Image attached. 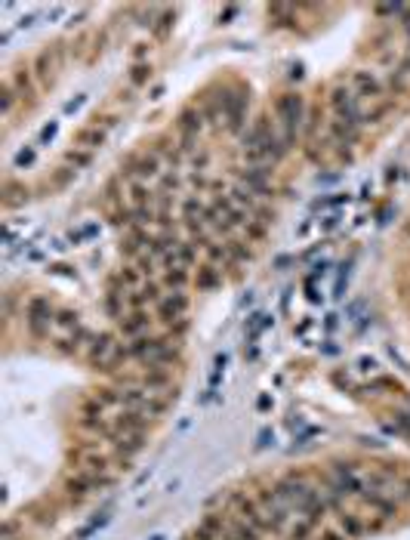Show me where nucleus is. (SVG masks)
<instances>
[{
	"instance_id": "4468645a",
	"label": "nucleus",
	"mask_w": 410,
	"mask_h": 540,
	"mask_svg": "<svg viewBox=\"0 0 410 540\" xmlns=\"http://www.w3.org/2000/svg\"><path fill=\"white\" fill-rule=\"evenodd\" d=\"M318 521H311L309 515H299L296 521L290 525V531H287V540H309V534L315 531Z\"/></svg>"
},
{
	"instance_id": "6ab92c4d",
	"label": "nucleus",
	"mask_w": 410,
	"mask_h": 540,
	"mask_svg": "<svg viewBox=\"0 0 410 540\" xmlns=\"http://www.w3.org/2000/svg\"><path fill=\"white\" fill-rule=\"evenodd\" d=\"M321 540H348V537H346L342 531H324V534H321Z\"/></svg>"
},
{
	"instance_id": "20e7f679",
	"label": "nucleus",
	"mask_w": 410,
	"mask_h": 540,
	"mask_svg": "<svg viewBox=\"0 0 410 540\" xmlns=\"http://www.w3.org/2000/svg\"><path fill=\"white\" fill-rule=\"evenodd\" d=\"M330 108H333L336 121H358L361 124V99L355 96L352 84L339 81L333 90H330Z\"/></svg>"
},
{
	"instance_id": "2eb2a0df",
	"label": "nucleus",
	"mask_w": 410,
	"mask_h": 540,
	"mask_svg": "<svg viewBox=\"0 0 410 540\" xmlns=\"http://www.w3.org/2000/svg\"><path fill=\"white\" fill-rule=\"evenodd\" d=\"M210 158L213 155L207 149H198L192 158H188V170H192V173H207V167H210Z\"/></svg>"
},
{
	"instance_id": "6e6552de",
	"label": "nucleus",
	"mask_w": 410,
	"mask_h": 540,
	"mask_svg": "<svg viewBox=\"0 0 410 540\" xmlns=\"http://www.w3.org/2000/svg\"><path fill=\"white\" fill-rule=\"evenodd\" d=\"M93 491H102V484L81 469H75V476L65 478V494H68V500H75V503H81L84 497H90Z\"/></svg>"
},
{
	"instance_id": "f8f14e48",
	"label": "nucleus",
	"mask_w": 410,
	"mask_h": 540,
	"mask_svg": "<svg viewBox=\"0 0 410 540\" xmlns=\"http://www.w3.org/2000/svg\"><path fill=\"white\" fill-rule=\"evenodd\" d=\"M93 402H99L105 410H120V389L118 386H99V389H93Z\"/></svg>"
},
{
	"instance_id": "f257e3e1",
	"label": "nucleus",
	"mask_w": 410,
	"mask_h": 540,
	"mask_svg": "<svg viewBox=\"0 0 410 540\" xmlns=\"http://www.w3.org/2000/svg\"><path fill=\"white\" fill-rule=\"evenodd\" d=\"M274 118H278V130L284 136V143L293 145L299 139V133L305 130V124H309V106H305V99L299 93H284L274 102Z\"/></svg>"
},
{
	"instance_id": "a211bd4d",
	"label": "nucleus",
	"mask_w": 410,
	"mask_h": 540,
	"mask_svg": "<svg viewBox=\"0 0 410 540\" xmlns=\"http://www.w3.org/2000/svg\"><path fill=\"white\" fill-rule=\"evenodd\" d=\"M395 420H398V426H401L404 432H410V414H395Z\"/></svg>"
},
{
	"instance_id": "f03ea898",
	"label": "nucleus",
	"mask_w": 410,
	"mask_h": 540,
	"mask_svg": "<svg viewBox=\"0 0 410 540\" xmlns=\"http://www.w3.org/2000/svg\"><path fill=\"white\" fill-rule=\"evenodd\" d=\"M56 315L59 309L53 306L50 297H31L25 303V328L28 334L34 336V340H47L50 336V330H56Z\"/></svg>"
},
{
	"instance_id": "1a4fd4ad",
	"label": "nucleus",
	"mask_w": 410,
	"mask_h": 540,
	"mask_svg": "<svg viewBox=\"0 0 410 540\" xmlns=\"http://www.w3.org/2000/svg\"><path fill=\"white\" fill-rule=\"evenodd\" d=\"M361 500H364L367 506H370L373 513L379 515V519H395L398 509H401V503H398L395 497H389L385 491H364V494H361Z\"/></svg>"
},
{
	"instance_id": "423d86ee",
	"label": "nucleus",
	"mask_w": 410,
	"mask_h": 540,
	"mask_svg": "<svg viewBox=\"0 0 410 540\" xmlns=\"http://www.w3.org/2000/svg\"><path fill=\"white\" fill-rule=\"evenodd\" d=\"M352 90H355V96L358 99H370V102H376V99H383V90H385V84L379 81L373 71H367V69H361V71H355L352 75Z\"/></svg>"
},
{
	"instance_id": "0eeeda50",
	"label": "nucleus",
	"mask_w": 410,
	"mask_h": 540,
	"mask_svg": "<svg viewBox=\"0 0 410 540\" xmlns=\"http://www.w3.org/2000/svg\"><path fill=\"white\" fill-rule=\"evenodd\" d=\"M238 180L244 188H250L259 198H268V180H272V167H241Z\"/></svg>"
},
{
	"instance_id": "ddd939ff",
	"label": "nucleus",
	"mask_w": 410,
	"mask_h": 540,
	"mask_svg": "<svg viewBox=\"0 0 410 540\" xmlns=\"http://www.w3.org/2000/svg\"><path fill=\"white\" fill-rule=\"evenodd\" d=\"M161 281L167 291H185V284L192 281V272H188V269H167V272L161 275Z\"/></svg>"
},
{
	"instance_id": "aec40b11",
	"label": "nucleus",
	"mask_w": 410,
	"mask_h": 540,
	"mask_svg": "<svg viewBox=\"0 0 410 540\" xmlns=\"http://www.w3.org/2000/svg\"><path fill=\"white\" fill-rule=\"evenodd\" d=\"M404 488H407V494H410V478H404Z\"/></svg>"
},
{
	"instance_id": "39448f33",
	"label": "nucleus",
	"mask_w": 410,
	"mask_h": 540,
	"mask_svg": "<svg viewBox=\"0 0 410 540\" xmlns=\"http://www.w3.org/2000/svg\"><path fill=\"white\" fill-rule=\"evenodd\" d=\"M151 328H155V318H151L149 309H142V312H127V315L118 321L120 336H127V340H139V336H149Z\"/></svg>"
},
{
	"instance_id": "dca6fc26",
	"label": "nucleus",
	"mask_w": 410,
	"mask_h": 540,
	"mask_svg": "<svg viewBox=\"0 0 410 540\" xmlns=\"http://www.w3.org/2000/svg\"><path fill=\"white\" fill-rule=\"evenodd\" d=\"M65 161H68L75 170H81V167H87V164L93 161V151H87V149H75V151H68V158H65Z\"/></svg>"
},
{
	"instance_id": "f3484780",
	"label": "nucleus",
	"mask_w": 410,
	"mask_h": 540,
	"mask_svg": "<svg viewBox=\"0 0 410 540\" xmlns=\"http://www.w3.org/2000/svg\"><path fill=\"white\" fill-rule=\"evenodd\" d=\"M149 77H151L149 65H136V69H133V75H130V81H133V87H139V84H145Z\"/></svg>"
},
{
	"instance_id": "7ed1b4c3",
	"label": "nucleus",
	"mask_w": 410,
	"mask_h": 540,
	"mask_svg": "<svg viewBox=\"0 0 410 540\" xmlns=\"http://www.w3.org/2000/svg\"><path fill=\"white\" fill-rule=\"evenodd\" d=\"M188 306H192V299L185 291H164V297L155 303V315L164 328H170V324L188 318Z\"/></svg>"
},
{
	"instance_id": "9b49d317",
	"label": "nucleus",
	"mask_w": 410,
	"mask_h": 540,
	"mask_svg": "<svg viewBox=\"0 0 410 540\" xmlns=\"http://www.w3.org/2000/svg\"><path fill=\"white\" fill-rule=\"evenodd\" d=\"M194 284H198V291H213V287L222 284V269L213 266V262H204V266L198 269V275H194Z\"/></svg>"
},
{
	"instance_id": "9d476101",
	"label": "nucleus",
	"mask_w": 410,
	"mask_h": 540,
	"mask_svg": "<svg viewBox=\"0 0 410 540\" xmlns=\"http://www.w3.org/2000/svg\"><path fill=\"white\" fill-rule=\"evenodd\" d=\"M336 519H339V531L346 534L348 540H358V537H364V534L370 531V525L364 521V515L352 513V509H342V513H336Z\"/></svg>"
}]
</instances>
